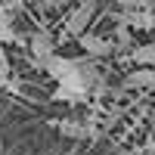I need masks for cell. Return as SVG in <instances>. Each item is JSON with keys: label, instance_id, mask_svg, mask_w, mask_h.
<instances>
[{"label": "cell", "instance_id": "obj_1", "mask_svg": "<svg viewBox=\"0 0 155 155\" xmlns=\"http://www.w3.org/2000/svg\"><path fill=\"white\" fill-rule=\"evenodd\" d=\"M44 71L53 78L56 84H81V81H78V62L68 59V56H56V53H53V56L44 62ZM81 87H84V84H81ZM84 90H87V87H84Z\"/></svg>", "mask_w": 155, "mask_h": 155}, {"label": "cell", "instance_id": "obj_2", "mask_svg": "<svg viewBox=\"0 0 155 155\" xmlns=\"http://www.w3.org/2000/svg\"><path fill=\"white\" fill-rule=\"evenodd\" d=\"M93 12H96V0H84L81 6H74L71 16L65 19V34H68V37H81V34L87 31L90 19H93Z\"/></svg>", "mask_w": 155, "mask_h": 155}, {"label": "cell", "instance_id": "obj_3", "mask_svg": "<svg viewBox=\"0 0 155 155\" xmlns=\"http://www.w3.org/2000/svg\"><path fill=\"white\" fill-rule=\"evenodd\" d=\"M78 44L84 47V53H87L90 59H102V56H109L112 50H115V41L99 37V34H90V31H84L81 37H78Z\"/></svg>", "mask_w": 155, "mask_h": 155}, {"label": "cell", "instance_id": "obj_4", "mask_svg": "<svg viewBox=\"0 0 155 155\" xmlns=\"http://www.w3.org/2000/svg\"><path fill=\"white\" fill-rule=\"evenodd\" d=\"M28 47H31V56L37 59V65H44V62L56 53V41H53L50 31H34L31 41H28Z\"/></svg>", "mask_w": 155, "mask_h": 155}, {"label": "cell", "instance_id": "obj_5", "mask_svg": "<svg viewBox=\"0 0 155 155\" xmlns=\"http://www.w3.org/2000/svg\"><path fill=\"white\" fill-rule=\"evenodd\" d=\"M146 87H155V68H146V65L134 68L121 81V90H146Z\"/></svg>", "mask_w": 155, "mask_h": 155}, {"label": "cell", "instance_id": "obj_6", "mask_svg": "<svg viewBox=\"0 0 155 155\" xmlns=\"http://www.w3.org/2000/svg\"><path fill=\"white\" fill-rule=\"evenodd\" d=\"M53 99L56 102H71V106H78V102H87L90 99V90H84L81 84H59L53 90Z\"/></svg>", "mask_w": 155, "mask_h": 155}, {"label": "cell", "instance_id": "obj_7", "mask_svg": "<svg viewBox=\"0 0 155 155\" xmlns=\"http://www.w3.org/2000/svg\"><path fill=\"white\" fill-rule=\"evenodd\" d=\"M130 59L137 62V65H146V68H155V41L149 44H140L130 50Z\"/></svg>", "mask_w": 155, "mask_h": 155}, {"label": "cell", "instance_id": "obj_8", "mask_svg": "<svg viewBox=\"0 0 155 155\" xmlns=\"http://www.w3.org/2000/svg\"><path fill=\"white\" fill-rule=\"evenodd\" d=\"M16 44L19 41V34H16V28H12V12L6 9V6H0V44Z\"/></svg>", "mask_w": 155, "mask_h": 155}, {"label": "cell", "instance_id": "obj_9", "mask_svg": "<svg viewBox=\"0 0 155 155\" xmlns=\"http://www.w3.org/2000/svg\"><path fill=\"white\" fill-rule=\"evenodd\" d=\"M53 127H56L59 134H68V137H74V140H84V137H87V127L74 124V121H53Z\"/></svg>", "mask_w": 155, "mask_h": 155}, {"label": "cell", "instance_id": "obj_10", "mask_svg": "<svg viewBox=\"0 0 155 155\" xmlns=\"http://www.w3.org/2000/svg\"><path fill=\"white\" fill-rule=\"evenodd\" d=\"M6 74H9V59L3 53V44H0V78H6Z\"/></svg>", "mask_w": 155, "mask_h": 155}, {"label": "cell", "instance_id": "obj_11", "mask_svg": "<svg viewBox=\"0 0 155 155\" xmlns=\"http://www.w3.org/2000/svg\"><path fill=\"white\" fill-rule=\"evenodd\" d=\"M25 3H28V0H0V6H6L9 12H12V9H19V6H25Z\"/></svg>", "mask_w": 155, "mask_h": 155}, {"label": "cell", "instance_id": "obj_12", "mask_svg": "<svg viewBox=\"0 0 155 155\" xmlns=\"http://www.w3.org/2000/svg\"><path fill=\"white\" fill-rule=\"evenodd\" d=\"M62 155H78V152H74V149H68V152H62Z\"/></svg>", "mask_w": 155, "mask_h": 155}]
</instances>
